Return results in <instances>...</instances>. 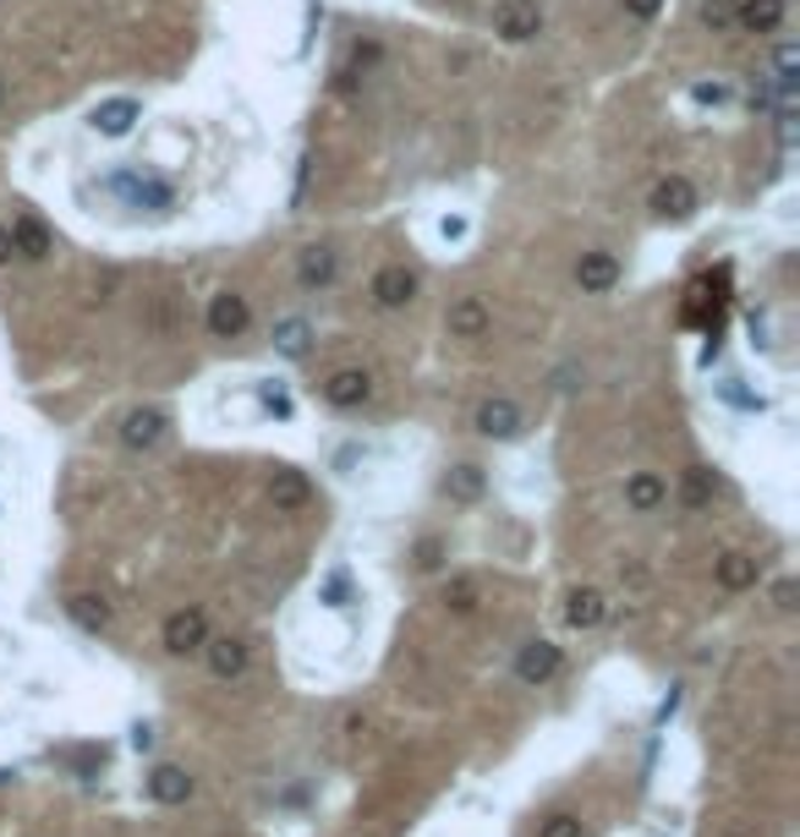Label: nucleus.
I'll return each mask as SVG.
<instances>
[{
	"label": "nucleus",
	"instance_id": "41",
	"mask_svg": "<svg viewBox=\"0 0 800 837\" xmlns=\"http://www.w3.org/2000/svg\"><path fill=\"white\" fill-rule=\"evenodd\" d=\"M0 105H6V83H0Z\"/></svg>",
	"mask_w": 800,
	"mask_h": 837
},
{
	"label": "nucleus",
	"instance_id": "13",
	"mask_svg": "<svg viewBox=\"0 0 800 837\" xmlns=\"http://www.w3.org/2000/svg\"><path fill=\"white\" fill-rule=\"evenodd\" d=\"M203 657H209V674H214L220 685H231V679H242V674H247L253 646H247L242 635H220V641H209V646H203Z\"/></svg>",
	"mask_w": 800,
	"mask_h": 837
},
{
	"label": "nucleus",
	"instance_id": "29",
	"mask_svg": "<svg viewBox=\"0 0 800 837\" xmlns=\"http://www.w3.org/2000/svg\"><path fill=\"white\" fill-rule=\"evenodd\" d=\"M735 6H740V0H702V28L735 33Z\"/></svg>",
	"mask_w": 800,
	"mask_h": 837
},
{
	"label": "nucleus",
	"instance_id": "34",
	"mask_svg": "<svg viewBox=\"0 0 800 837\" xmlns=\"http://www.w3.org/2000/svg\"><path fill=\"white\" fill-rule=\"evenodd\" d=\"M345 591H351V580H345V569H334L329 580L319 586V597L329 602V608H345Z\"/></svg>",
	"mask_w": 800,
	"mask_h": 837
},
{
	"label": "nucleus",
	"instance_id": "39",
	"mask_svg": "<svg viewBox=\"0 0 800 837\" xmlns=\"http://www.w3.org/2000/svg\"><path fill=\"white\" fill-rule=\"evenodd\" d=\"M11 264V236H6V225H0V269Z\"/></svg>",
	"mask_w": 800,
	"mask_h": 837
},
{
	"label": "nucleus",
	"instance_id": "2",
	"mask_svg": "<svg viewBox=\"0 0 800 837\" xmlns=\"http://www.w3.org/2000/svg\"><path fill=\"white\" fill-rule=\"evenodd\" d=\"M160 646L170 657H198L203 646H209V613L203 608H175V613H164L160 624Z\"/></svg>",
	"mask_w": 800,
	"mask_h": 837
},
{
	"label": "nucleus",
	"instance_id": "25",
	"mask_svg": "<svg viewBox=\"0 0 800 837\" xmlns=\"http://www.w3.org/2000/svg\"><path fill=\"white\" fill-rule=\"evenodd\" d=\"M482 493H488V476H482V465H450V476H445V498H456V504H478Z\"/></svg>",
	"mask_w": 800,
	"mask_h": 837
},
{
	"label": "nucleus",
	"instance_id": "30",
	"mask_svg": "<svg viewBox=\"0 0 800 837\" xmlns=\"http://www.w3.org/2000/svg\"><path fill=\"white\" fill-rule=\"evenodd\" d=\"M412 564H417L423 575H434V569L445 564V537H417V548H412Z\"/></svg>",
	"mask_w": 800,
	"mask_h": 837
},
{
	"label": "nucleus",
	"instance_id": "36",
	"mask_svg": "<svg viewBox=\"0 0 800 837\" xmlns=\"http://www.w3.org/2000/svg\"><path fill=\"white\" fill-rule=\"evenodd\" d=\"M774 602L790 613V608H796V580H779V586H774Z\"/></svg>",
	"mask_w": 800,
	"mask_h": 837
},
{
	"label": "nucleus",
	"instance_id": "22",
	"mask_svg": "<svg viewBox=\"0 0 800 837\" xmlns=\"http://www.w3.org/2000/svg\"><path fill=\"white\" fill-rule=\"evenodd\" d=\"M275 351H280L286 362H302V356L313 351V323H308V318H280V323H275Z\"/></svg>",
	"mask_w": 800,
	"mask_h": 837
},
{
	"label": "nucleus",
	"instance_id": "38",
	"mask_svg": "<svg viewBox=\"0 0 800 837\" xmlns=\"http://www.w3.org/2000/svg\"><path fill=\"white\" fill-rule=\"evenodd\" d=\"M132 750H154V728H132Z\"/></svg>",
	"mask_w": 800,
	"mask_h": 837
},
{
	"label": "nucleus",
	"instance_id": "9",
	"mask_svg": "<svg viewBox=\"0 0 800 837\" xmlns=\"http://www.w3.org/2000/svg\"><path fill=\"white\" fill-rule=\"evenodd\" d=\"M620 258L615 253H604V247H593V253H582L576 258V285H582V296H609L615 285H620Z\"/></svg>",
	"mask_w": 800,
	"mask_h": 837
},
{
	"label": "nucleus",
	"instance_id": "26",
	"mask_svg": "<svg viewBox=\"0 0 800 837\" xmlns=\"http://www.w3.org/2000/svg\"><path fill=\"white\" fill-rule=\"evenodd\" d=\"M439 602H445L450 613H478L482 608V580L478 575H456V580L439 591Z\"/></svg>",
	"mask_w": 800,
	"mask_h": 837
},
{
	"label": "nucleus",
	"instance_id": "28",
	"mask_svg": "<svg viewBox=\"0 0 800 837\" xmlns=\"http://www.w3.org/2000/svg\"><path fill=\"white\" fill-rule=\"evenodd\" d=\"M729 99H735V88H729L724 77H713V83H696V88H691V105H702V110H724Z\"/></svg>",
	"mask_w": 800,
	"mask_h": 837
},
{
	"label": "nucleus",
	"instance_id": "1",
	"mask_svg": "<svg viewBox=\"0 0 800 837\" xmlns=\"http://www.w3.org/2000/svg\"><path fill=\"white\" fill-rule=\"evenodd\" d=\"M110 192L127 197V208H149V214H170L175 208V186L164 175H149V170H116Z\"/></svg>",
	"mask_w": 800,
	"mask_h": 837
},
{
	"label": "nucleus",
	"instance_id": "24",
	"mask_svg": "<svg viewBox=\"0 0 800 837\" xmlns=\"http://www.w3.org/2000/svg\"><path fill=\"white\" fill-rule=\"evenodd\" d=\"M713 580L724 586V591H751L757 586V558L751 554H724L713 564Z\"/></svg>",
	"mask_w": 800,
	"mask_h": 837
},
{
	"label": "nucleus",
	"instance_id": "12",
	"mask_svg": "<svg viewBox=\"0 0 800 837\" xmlns=\"http://www.w3.org/2000/svg\"><path fill=\"white\" fill-rule=\"evenodd\" d=\"M647 208H652L658 219H674V225H680V219L696 214V186H691L685 175H663V181L652 186V203H647Z\"/></svg>",
	"mask_w": 800,
	"mask_h": 837
},
{
	"label": "nucleus",
	"instance_id": "4",
	"mask_svg": "<svg viewBox=\"0 0 800 837\" xmlns=\"http://www.w3.org/2000/svg\"><path fill=\"white\" fill-rule=\"evenodd\" d=\"M559 668H565V646H554V641H543V635L515 652V679H521L526 690H543Z\"/></svg>",
	"mask_w": 800,
	"mask_h": 837
},
{
	"label": "nucleus",
	"instance_id": "20",
	"mask_svg": "<svg viewBox=\"0 0 800 837\" xmlns=\"http://www.w3.org/2000/svg\"><path fill=\"white\" fill-rule=\"evenodd\" d=\"M143 788H149V800H154V805H186L198 783H192L181 766H154V772L143 777Z\"/></svg>",
	"mask_w": 800,
	"mask_h": 837
},
{
	"label": "nucleus",
	"instance_id": "3",
	"mask_svg": "<svg viewBox=\"0 0 800 837\" xmlns=\"http://www.w3.org/2000/svg\"><path fill=\"white\" fill-rule=\"evenodd\" d=\"M203 323H209L214 340H242V334L253 329V301H247L242 290H220V296H209Z\"/></svg>",
	"mask_w": 800,
	"mask_h": 837
},
{
	"label": "nucleus",
	"instance_id": "10",
	"mask_svg": "<svg viewBox=\"0 0 800 837\" xmlns=\"http://www.w3.org/2000/svg\"><path fill=\"white\" fill-rule=\"evenodd\" d=\"M373 301L384 307V312H401V307H412L417 301V275L406 269V264H384L378 275H373Z\"/></svg>",
	"mask_w": 800,
	"mask_h": 837
},
{
	"label": "nucleus",
	"instance_id": "31",
	"mask_svg": "<svg viewBox=\"0 0 800 837\" xmlns=\"http://www.w3.org/2000/svg\"><path fill=\"white\" fill-rule=\"evenodd\" d=\"M537 837H582V816H570V811H554L548 822H537Z\"/></svg>",
	"mask_w": 800,
	"mask_h": 837
},
{
	"label": "nucleus",
	"instance_id": "17",
	"mask_svg": "<svg viewBox=\"0 0 800 837\" xmlns=\"http://www.w3.org/2000/svg\"><path fill=\"white\" fill-rule=\"evenodd\" d=\"M138 121H143L138 99H105V105H94V132L99 138H127Z\"/></svg>",
	"mask_w": 800,
	"mask_h": 837
},
{
	"label": "nucleus",
	"instance_id": "8",
	"mask_svg": "<svg viewBox=\"0 0 800 837\" xmlns=\"http://www.w3.org/2000/svg\"><path fill=\"white\" fill-rule=\"evenodd\" d=\"M6 236H11V258L44 264V258L55 253V236H50V225H44V219H33V214H17V219L6 225Z\"/></svg>",
	"mask_w": 800,
	"mask_h": 837
},
{
	"label": "nucleus",
	"instance_id": "21",
	"mask_svg": "<svg viewBox=\"0 0 800 837\" xmlns=\"http://www.w3.org/2000/svg\"><path fill=\"white\" fill-rule=\"evenodd\" d=\"M269 498H275V509H286V515H297V509H308V498H313V487H308V476H302V471H291V465H280V471L269 476Z\"/></svg>",
	"mask_w": 800,
	"mask_h": 837
},
{
	"label": "nucleus",
	"instance_id": "19",
	"mask_svg": "<svg viewBox=\"0 0 800 837\" xmlns=\"http://www.w3.org/2000/svg\"><path fill=\"white\" fill-rule=\"evenodd\" d=\"M334 275H340V253H334V247H302V258H297L302 290H329Z\"/></svg>",
	"mask_w": 800,
	"mask_h": 837
},
{
	"label": "nucleus",
	"instance_id": "23",
	"mask_svg": "<svg viewBox=\"0 0 800 837\" xmlns=\"http://www.w3.org/2000/svg\"><path fill=\"white\" fill-rule=\"evenodd\" d=\"M66 613H72V624H77V630H88V635L110 630V602H105V597H94V591L66 597Z\"/></svg>",
	"mask_w": 800,
	"mask_h": 837
},
{
	"label": "nucleus",
	"instance_id": "18",
	"mask_svg": "<svg viewBox=\"0 0 800 837\" xmlns=\"http://www.w3.org/2000/svg\"><path fill=\"white\" fill-rule=\"evenodd\" d=\"M785 0H740L735 6V33H779L785 28Z\"/></svg>",
	"mask_w": 800,
	"mask_h": 837
},
{
	"label": "nucleus",
	"instance_id": "6",
	"mask_svg": "<svg viewBox=\"0 0 800 837\" xmlns=\"http://www.w3.org/2000/svg\"><path fill=\"white\" fill-rule=\"evenodd\" d=\"M482 438H493V443H510V438H521L526 432V411L510 400V395H493V400H482L478 417H472Z\"/></svg>",
	"mask_w": 800,
	"mask_h": 837
},
{
	"label": "nucleus",
	"instance_id": "40",
	"mask_svg": "<svg viewBox=\"0 0 800 837\" xmlns=\"http://www.w3.org/2000/svg\"><path fill=\"white\" fill-rule=\"evenodd\" d=\"M11 777H17V772H11V766H0V783H11Z\"/></svg>",
	"mask_w": 800,
	"mask_h": 837
},
{
	"label": "nucleus",
	"instance_id": "37",
	"mask_svg": "<svg viewBox=\"0 0 800 837\" xmlns=\"http://www.w3.org/2000/svg\"><path fill=\"white\" fill-rule=\"evenodd\" d=\"M439 236H445V242H461V236H467V219H456V214H450V219L439 225Z\"/></svg>",
	"mask_w": 800,
	"mask_h": 837
},
{
	"label": "nucleus",
	"instance_id": "35",
	"mask_svg": "<svg viewBox=\"0 0 800 837\" xmlns=\"http://www.w3.org/2000/svg\"><path fill=\"white\" fill-rule=\"evenodd\" d=\"M626 11H631L637 22H652V17L663 11V0H626Z\"/></svg>",
	"mask_w": 800,
	"mask_h": 837
},
{
	"label": "nucleus",
	"instance_id": "14",
	"mask_svg": "<svg viewBox=\"0 0 800 837\" xmlns=\"http://www.w3.org/2000/svg\"><path fill=\"white\" fill-rule=\"evenodd\" d=\"M164 432H170V417L160 406H138V411L121 417V443L127 449H154V443H164Z\"/></svg>",
	"mask_w": 800,
	"mask_h": 837
},
{
	"label": "nucleus",
	"instance_id": "33",
	"mask_svg": "<svg viewBox=\"0 0 800 837\" xmlns=\"http://www.w3.org/2000/svg\"><path fill=\"white\" fill-rule=\"evenodd\" d=\"M796 66H800V55H796V44L785 39V44L774 50V77H779V83H796Z\"/></svg>",
	"mask_w": 800,
	"mask_h": 837
},
{
	"label": "nucleus",
	"instance_id": "15",
	"mask_svg": "<svg viewBox=\"0 0 800 837\" xmlns=\"http://www.w3.org/2000/svg\"><path fill=\"white\" fill-rule=\"evenodd\" d=\"M609 619V597L598 586H570L565 591V624L570 630H598Z\"/></svg>",
	"mask_w": 800,
	"mask_h": 837
},
{
	"label": "nucleus",
	"instance_id": "7",
	"mask_svg": "<svg viewBox=\"0 0 800 837\" xmlns=\"http://www.w3.org/2000/svg\"><path fill=\"white\" fill-rule=\"evenodd\" d=\"M493 33H499L504 44H526V39H537V33H543V11H537V0H499V6H493Z\"/></svg>",
	"mask_w": 800,
	"mask_h": 837
},
{
	"label": "nucleus",
	"instance_id": "27",
	"mask_svg": "<svg viewBox=\"0 0 800 837\" xmlns=\"http://www.w3.org/2000/svg\"><path fill=\"white\" fill-rule=\"evenodd\" d=\"M713 493H718L713 471H707V465H691V471H685V487H680L685 509H707V504H713Z\"/></svg>",
	"mask_w": 800,
	"mask_h": 837
},
{
	"label": "nucleus",
	"instance_id": "16",
	"mask_svg": "<svg viewBox=\"0 0 800 837\" xmlns=\"http://www.w3.org/2000/svg\"><path fill=\"white\" fill-rule=\"evenodd\" d=\"M669 504V482L658 476V471H631L626 476V509L631 515H652V509H663Z\"/></svg>",
	"mask_w": 800,
	"mask_h": 837
},
{
	"label": "nucleus",
	"instance_id": "5",
	"mask_svg": "<svg viewBox=\"0 0 800 837\" xmlns=\"http://www.w3.org/2000/svg\"><path fill=\"white\" fill-rule=\"evenodd\" d=\"M319 395H323V406H334V411H362L373 400V373L367 367H340V373L323 378Z\"/></svg>",
	"mask_w": 800,
	"mask_h": 837
},
{
	"label": "nucleus",
	"instance_id": "32",
	"mask_svg": "<svg viewBox=\"0 0 800 837\" xmlns=\"http://www.w3.org/2000/svg\"><path fill=\"white\" fill-rule=\"evenodd\" d=\"M258 406H264V411H269V417H291V395H286V389H275V384H264V389H258Z\"/></svg>",
	"mask_w": 800,
	"mask_h": 837
},
{
	"label": "nucleus",
	"instance_id": "11",
	"mask_svg": "<svg viewBox=\"0 0 800 837\" xmlns=\"http://www.w3.org/2000/svg\"><path fill=\"white\" fill-rule=\"evenodd\" d=\"M445 329H450V340H482L493 329V307L482 296H456L445 312Z\"/></svg>",
	"mask_w": 800,
	"mask_h": 837
}]
</instances>
